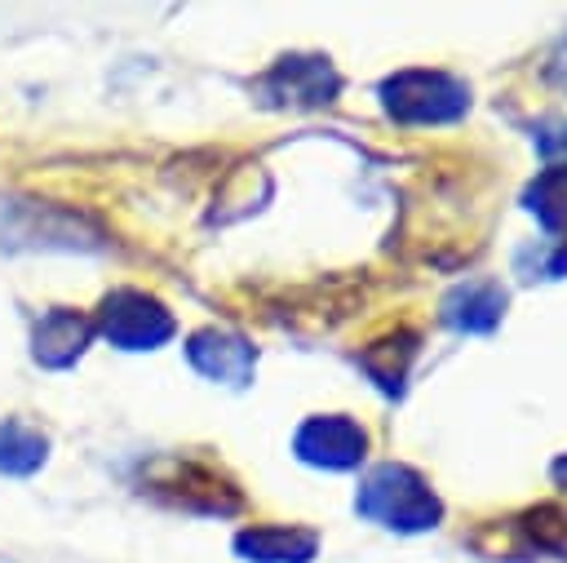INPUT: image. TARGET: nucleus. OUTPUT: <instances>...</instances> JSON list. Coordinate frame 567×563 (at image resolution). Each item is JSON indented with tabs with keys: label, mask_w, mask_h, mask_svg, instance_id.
<instances>
[{
	"label": "nucleus",
	"mask_w": 567,
	"mask_h": 563,
	"mask_svg": "<svg viewBox=\"0 0 567 563\" xmlns=\"http://www.w3.org/2000/svg\"><path fill=\"white\" fill-rule=\"evenodd\" d=\"M505 315V288L496 279H465L443 297V324L456 332H492Z\"/></svg>",
	"instance_id": "nucleus-7"
},
{
	"label": "nucleus",
	"mask_w": 567,
	"mask_h": 563,
	"mask_svg": "<svg viewBox=\"0 0 567 563\" xmlns=\"http://www.w3.org/2000/svg\"><path fill=\"white\" fill-rule=\"evenodd\" d=\"M337 71L328 58H279L261 75V98L275 106H323L337 98Z\"/></svg>",
	"instance_id": "nucleus-5"
},
{
	"label": "nucleus",
	"mask_w": 567,
	"mask_h": 563,
	"mask_svg": "<svg viewBox=\"0 0 567 563\" xmlns=\"http://www.w3.org/2000/svg\"><path fill=\"white\" fill-rule=\"evenodd\" d=\"M292 452L306 461V465H319V470H354L368 452V434L359 421L350 417H306L292 434Z\"/></svg>",
	"instance_id": "nucleus-4"
},
{
	"label": "nucleus",
	"mask_w": 567,
	"mask_h": 563,
	"mask_svg": "<svg viewBox=\"0 0 567 563\" xmlns=\"http://www.w3.org/2000/svg\"><path fill=\"white\" fill-rule=\"evenodd\" d=\"M381 106L399 124H447V120L465 115L470 89H465V80H456L447 71L412 66L381 84Z\"/></svg>",
	"instance_id": "nucleus-2"
},
{
	"label": "nucleus",
	"mask_w": 567,
	"mask_h": 563,
	"mask_svg": "<svg viewBox=\"0 0 567 563\" xmlns=\"http://www.w3.org/2000/svg\"><path fill=\"white\" fill-rule=\"evenodd\" d=\"M518 532H523L527 550L567 559V514L558 505H536V510L518 514Z\"/></svg>",
	"instance_id": "nucleus-13"
},
{
	"label": "nucleus",
	"mask_w": 567,
	"mask_h": 563,
	"mask_svg": "<svg viewBox=\"0 0 567 563\" xmlns=\"http://www.w3.org/2000/svg\"><path fill=\"white\" fill-rule=\"evenodd\" d=\"M523 204H527V213H536V222L549 235L567 231V168L536 173V182L523 191Z\"/></svg>",
	"instance_id": "nucleus-12"
},
{
	"label": "nucleus",
	"mask_w": 567,
	"mask_h": 563,
	"mask_svg": "<svg viewBox=\"0 0 567 563\" xmlns=\"http://www.w3.org/2000/svg\"><path fill=\"white\" fill-rule=\"evenodd\" d=\"M44 434L27 421H0V474H31L44 465Z\"/></svg>",
	"instance_id": "nucleus-11"
},
{
	"label": "nucleus",
	"mask_w": 567,
	"mask_h": 563,
	"mask_svg": "<svg viewBox=\"0 0 567 563\" xmlns=\"http://www.w3.org/2000/svg\"><path fill=\"white\" fill-rule=\"evenodd\" d=\"M89 341H93V324H89L84 315H75V310H49V315L35 324V346H31V355H35V364H44V368H71V364L84 355Z\"/></svg>",
	"instance_id": "nucleus-8"
},
{
	"label": "nucleus",
	"mask_w": 567,
	"mask_h": 563,
	"mask_svg": "<svg viewBox=\"0 0 567 563\" xmlns=\"http://www.w3.org/2000/svg\"><path fill=\"white\" fill-rule=\"evenodd\" d=\"M354 510L390 532H425L443 519V501L434 497V488L412 465L399 461H381L363 474Z\"/></svg>",
	"instance_id": "nucleus-1"
},
{
	"label": "nucleus",
	"mask_w": 567,
	"mask_h": 563,
	"mask_svg": "<svg viewBox=\"0 0 567 563\" xmlns=\"http://www.w3.org/2000/svg\"><path fill=\"white\" fill-rule=\"evenodd\" d=\"M186 359H190L208 381L244 386V381L252 377L257 350H252L239 332H226V328H199V332L186 341Z\"/></svg>",
	"instance_id": "nucleus-6"
},
{
	"label": "nucleus",
	"mask_w": 567,
	"mask_h": 563,
	"mask_svg": "<svg viewBox=\"0 0 567 563\" xmlns=\"http://www.w3.org/2000/svg\"><path fill=\"white\" fill-rule=\"evenodd\" d=\"M412 359H416V332H408V328H399L394 337H385V341H377V346H368V350L359 355L363 372H368L385 395H403V377H408Z\"/></svg>",
	"instance_id": "nucleus-10"
},
{
	"label": "nucleus",
	"mask_w": 567,
	"mask_h": 563,
	"mask_svg": "<svg viewBox=\"0 0 567 563\" xmlns=\"http://www.w3.org/2000/svg\"><path fill=\"white\" fill-rule=\"evenodd\" d=\"M549 474H554V483H558V488H567V452L554 461V470H549Z\"/></svg>",
	"instance_id": "nucleus-14"
},
{
	"label": "nucleus",
	"mask_w": 567,
	"mask_h": 563,
	"mask_svg": "<svg viewBox=\"0 0 567 563\" xmlns=\"http://www.w3.org/2000/svg\"><path fill=\"white\" fill-rule=\"evenodd\" d=\"M235 550L248 563H310L319 550V536L306 528H244L235 536Z\"/></svg>",
	"instance_id": "nucleus-9"
},
{
	"label": "nucleus",
	"mask_w": 567,
	"mask_h": 563,
	"mask_svg": "<svg viewBox=\"0 0 567 563\" xmlns=\"http://www.w3.org/2000/svg\"><path fill=\"white\" fill-rule=\"evenodd\" d=\"M97 328L111 346H124V350H155L173 337V315L151 297V293H137V288H115L102 310H97Z\"/></svg>",
	"instance_id": "nucleus-3"
},
{
	"label": "nucleus",
	"mask_w": 567,
	"mask_h": 563,
	"mask_svg": "<svg viewBox=\"0 0 567 563\" xmlns=\"http://www.w3.org/2000/svg\"><path fill=\"white\" fill-rule=\"evenodd\" d=\"M549 275H567V248H558V253H554V262H549Z\"/></svg>",
	"instance_id": "nucleus-15"
}]
</instances>
